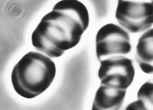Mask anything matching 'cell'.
<instances>
[{"label": "cell", "instance_id": "9", "mask_svg": "<svg viewBox=\"0 0 153 110\" xmlns=\"http://www.w3.org/2000/svg\"><path fill=\"white\" fill-rule=\"evenodd\" d=\"M139 1H150V0H139Z\"/></svg>", "mask_w": 153, "mask_h": 110}, {"label": "cell", "instance_id": "5", "mask_svg": "<svg viewBox=\"0 0 153 110\" xmlns=\"http://www.w3.org/2000/svg\"><path fill=\"white\" fill-rule=\"evenodd\" d=\"M100 62L98 75L101 84L127 90L132 84L135 69L132 59L124 55L107 58Z\"/></svg>", "mask_w": 153, "mask_h": 110}, {"label": "cell", "instance_id": "8", "mask_svg": "<svg viewBox=\"0 0 153 110\" xmlns=\"http://www.w3.org/2000/svg\"><path fill=\"white\" fill-rule=\"evenodd\" d=\"M138 100L131 103L127 109L146 110L148 109L147 104L149 102L153 104V82L149 80L140 88L138 93Z\"/></svg>", "mask_w": 153, "mask_h": 110}, {"label": "cell", "instance_id": "2", "mask_svg": "<svg viewBox=\"0 0 153 110\" xmlns=\"http://www.w3.org/2000/svg\"><path fill=\"white\" fill-rule=\"evenodd\" d=\"M56 75V64L51 58L30 51L14 66L11 78L13 88L19 95L33 99L50 87Z\"/></svg>", "mask_w": 153, "mask_h": 110}, {"label": "cell", "instance_id": "4", "mask_svg": "<svg viewBox=\"0 0 153 110\" xmlns=\"http://www.w3.org/2000/svg\"><path fill=\"white\" fill-rule=\"evenodd\" d=\"M131 50L130 35L121 27L110 23L98 30L96 38V51L99 61L111 56L127 55Z\"/></svg>", "mask_w": 153, "mask_h": 110}, {"label": "cell", "instance_id": "3", "mask_svg": "<svg viewBox=\"0 0 153 110\" xmlns=\"http://www.w3.org/2000/svg\"><path fill=\"white\" fill-rule=\"evenodd\" d=\"M153 0H118L115 18L131 33H138L153 25Z\"/></svg>", "mask_w": 153, "mask_h": 110}, {"label": "cell", "instance_id": "6", "mask_svg": "<svg viewBox=\"0 0 153 110\" xmlns=\"http://www.w3.org/2000/svg\"><path fill=\"white\" fill-rule=\"evenodd\" d=\"M127 90L101 84L96 92L92 110H119L124 103Z\"/></svg>", "mask_w": 153, "mask_h": 110}, {"label": "cell", "instance_id": "7", "mask_svg": "<svg viewBox=\"0 0 153 110\" xmlns=\"http://www.w3.org/2000/svg\"><path fill=\"white\" fill-rule=\"evenodd\" d=\"M153 28L144 33L136 46L135 59L141 70L145 73H153Z\"/></svg>", "mask_w": 153, "mask_h": 110}, {"label": "cell", "instance_id": "1", "mask_svg": "<svg viewBox=\"0 0 153 110\" xmlns=\"http://www.w3.org/2000/svg\"><path fill=\"white\" fill-rule=\"evenodd\" d=\"M89 22V13L83 3L61 0L41 19L32 34V44L48 56L59 57L79 43Z\"/></svg>", "mask_w": 153, "mask_h": 110}]
</instances>
